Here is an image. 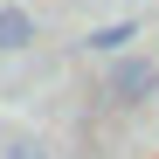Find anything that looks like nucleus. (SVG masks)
I'll list each match as a JSON object with an SVG mask.
<instances>
[{
	"mask_svg": "<svg viewBox=\"0 0 159 159\" xmlns=\"http://www.w3.org/2000/svg\"><path fill=\"white\" fill-rule=\"evenodd\" d=\"M152 90H159V62H152V56H131V62L111 69V97H118V104H145Z\"/></svg>",
	"mask_w": 159,
	"mask_h": 159,
	"instance_id": "f257e3e1",
	"label": "nucleus"
},
{
	"mask_svg": "<svg viewBox=\"0 0 159 159\" xmlns=\"http://www.w3.org/2000/svg\"><path fill=\"white\" fill-rule=\"evenodd\" d=\"M21 48H35V14L28 7H0V56H21Z\"/></svg>",
	"mask_w": 159,
	"mask_h": 159,
	"instance_id": "f03ea898",
	"label": "nucleus"
},
{
	"mask_svg": "<svg viewBox=\"0 0 159 159\" xmlns=\"http://www.w3.org/2000/svg\"><path fill=\"white\" fill-rule=\"evenodd\" d=\"M125 42H139V21H104V28H90V48H97V56H118Z\"/></svg>",
	"mask_w": 159,
	"mask_h": 159,
	"instance_id": "7ed1b4c3",
	"label": "nucleus"
},
{
	"mask_svg": "<svg viewBox=\"0 0 159 159\" xmlns=\"http://www.w3.org/2000/svg\"><path fill=\"white\" fill-rule=\"evenodd\" d=\"M7 159H48V152H42L35 139H14V145H7Z\"/></svg>",
	"mask_w": 159,
	"mask_h": 159,
	"instance_id": "20e7f679",
	"label": "nucleus"
}]
</instances>
